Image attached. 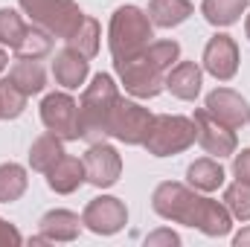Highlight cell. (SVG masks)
<instances>
[{
    "instance_id": "6da1fadb",
    "label": "cell",
    "mask_w": 250,
    "mask_h": 247,
    "mask_svg": "<svg viewBox=\"0 0 250 247\" xmlns=\"http://www.w3.org/2000/svg\"><path fill=\"white\" fill-rule=\"evenodd\" d=\"M151 206L160 218L184 227H195L209 239H221L233 230V215L224 206V201L204 198L198 195V189L187 184H175V181L160 184L151 195Z\"/></svg>"
},
{
    "instance_id": "7a4b0ae2",
    "label": "cell",
    "mask_w": 250,
    "mask_h": 247,
    "mask_svg": "<svg viewBox=\"0 0 250 247\" xmlns=\"http://www.w3.org/2000/svg\"><path fill=\"white\" fill-rule=\"evenodd\" d=\"M178 62H181L178 41H151L137 56L114 59V70L125 93H131L134 99H154L160 90H166V73Z\"/></svg>"
},
{
    "instance_id": "3957f363",
    "label": "cell",
    "mask_w": 250,
    "mask_h": 247,
    "mask_svg": "<svg viewBox=\"0 0 250 247\" xmlns=\"http://www.w3.org/2000/svg\"><path fill=\"white\" fill-rule=\"evenodd\" d=\"M120 99V87L114 76L96 73L90 84L84 87L79 99V125H82V140L87 143H102L108 137V117Z\"/></svg>"
},
{
    "instance_id": "277c9868",
    "label": "cell",
    "mask_w": 250,
    "mask_h": 247,
    "mask_svg": "<svg viewBox=\"0 0 250 247\" xmlns=\"http://www.w3.org/2000/svg\"><path fill=\"white\" fill-rule=\"evenodd\" d=\"M154 41V23L140 6H120L108 23V47L114 59H128Z\"/></svg>"
},
{
    "instance_id": "5b68a950",
    "label": "cell",
    "mask_w": 250,
    "mask_h": 247,
    "mask_svg": "<svg viewBox=\"0 0 250 247\" xmlns=\"http://www.w3.org/2000/svg\"><path fill=\"white\" fill-rule=\"evenodd\" d=\"M18 3L35 26L62 41H67L84 21V12L79 9L76 0H18Z\"/></svg>"
},
{
    "instance_id": "8992f818",
    "label": "cell",
    "mask_w": 250,
    "mask_h": 247,
    "mask_svg": "<svg viewBox=\"0 0 250 247\" xmlns=\"http://www.w3.org/2000/svg\"><path fill=\"white\" fill-rule=\"evenodd\" d=\"M195 145V123L181 114H160L151 120L143 148L151 157H172Z\"/></svg>"
},
{
    "instance_id": "52a82bcc",
    "label": "cell",
    "mask_w": 250,
    "mask_h": 247,
    "mask_svg": "<svg viewBox=\"0 0 250 247\" xmlns=\"http://www.w3.org/2000/svg\"><path fill=\"white\" fill-rule=\"evenodd\" d=\"M151 120H154V114L148 108L120 96L114 111H111V117H108V137L120 140L125 145H143L146 137H148Z\"/></svg>"
},
{
    "instance_id": "ba28073f",
    "label": "cell",
    "mask_w": 250,
    "mask_h": 247,
    "mask_svg": "<svg viewBox=\"0 0 250 247\" xmlns=\"http://www.w3.org/2000/svg\"><path fill=\"white\" fill-rule=\"evenodd\" d=\"M41 123L50 134L62 137L64 143L82 140V125H79V102L70 93H47L41 102Z\"/></svg>"
},
{
    "instance_id": "9c48e42d",
    "label": "cell",
    "mask_w": 250,
    "mask_h": 247,
    "mask_svg": "<svg viewBox=\"0 0 250 247\" xmlns=\"http://www.w3.org/2000/svg\"><path fill=\"white\" fill-rule=\"evenodd\" d=\"M192 123H195V143H198L209 157H218V160H221V157L236 154V148H239L236 131H233L230 125L218 123L207 108L195 111Z\"/></svg>"
},
{
    "instance_id": "30bf717a",
    "label": "cell",
    "mask_w": 250,
    "mask_h": 247,
    "mask_svg": "<svg viewBox=\"0 0 250 247\" xmlns=\"http://www.w3.org/2000/svg\"><path fill=\"white\" fill-rule=\"evenodd\" d=\"M82 224L90 233H96V236H114V233H120L125 224H128V209H125V204L120 198L99 195V198H93L84 206Z\"/></svg>"
},
{
    "instance_id": "8fae6325",
    "label": "cell",
    "mask_w": 250,
    "mask_h": 247,
    "mask_svg": "<svg viewBox=\"0 0 250 247\" xmlns=\"http://www.w3.org/2000/svg\"><path fill=\"white\" fill-rule=\"evenodd\" d=\"M84 160V175H87V184L96 186V189H108L120 181L123 175V157L114 145L108 143H90L87 154L82 157Z\"/></svg>"
},
{
    "instance_id": "7c38bea8",
    "label": "cell",
    "mask_w": 250,
    "mask_h": 247,
    "mask_svg": "<svg viewBox=\"0 0 250 247\" xmlns=\"http://www.w3.org/2000/svg\"><path fill=\"white\" fill-rule=\"evenodd\" d=\"M204 70L218 79V82H230L236 73H239V44L227 35V32H218L207 41L204 47Z\"/></svg>"
},
{
    "instance_id": "4fadbf2b",
    "label": "cell",
    "mask_w": 250,
    "mask_h": 247,
    "mask_svg": "<svg viewBox=\"0 0 250 247\" xmlns=\"http://www.w3.org/2000/svg\"><path fill=\"white\" fill-rule=\"evenodd\" d=\"M218 123L230 125L233 131H239V128H245L250 123V105L248 99L242 96V93H236V90H230V87H215L209 96H207V105H204Z\"/></svg>"
},
{
    "instance_id": "5bb4252c",
    "label": "cell",
    "mask_w": 250,
    "mask_h": 247,
    "mask_svg": "<svg viewBox=\"0 0 250 247\" xmlns=\"http://www.w3.org/2000/svg\"><path fill=\"white\" fill-rule=\"evenodd\" d=\"M87 73H90V59L79 56L70 47H64L62 53H56V59H53V76H56V82L62 84L64 90H79L84 84Z\"/></svg>"
},
{
    "instance_id": "9a60e30c",
    "label": "cell",
    "mask_w": 250,
    "mask_h": 247,
    "mask_svg": "<svg viewBox=\"0 0 250 247\" xmlns=\"http://www.w3.org/2000/svg\"><path fill=\"white\" fill-rule=\"evenodd\" d=\"M38 230H41V236L50 245H56V242H76L79 233H82V218L76 212H70V209H50V212L41 215Z\"/></svg>"
},
{
    "instance_id": "2e32d148",
    "label": "cell",
    "mask_w": 250,
    "mask_h": 247,
    "mask_svg": "<svg viewBox=\"0 0 250 247\" xmlns=\"http://www.w3.org/2000/svg\"><path fill=\"white\" fill-rule=\"evenodd\" d=\"M201 84H204V73L195 62H178L166 73V90L184 102H192L201 93Z\"/></svg>"
},
{
    "instance_id": "e0dca14e",
    "label": "cell",
    "mask_w": 250,
    "mask_h": 247,
    "mask_svg": "<svg viewBox=\"0 0 250 247\" xmlns=\"http://www.w3.org/2000/svg\"><path fill=\"white\" fill-rule=\"evenodd\" d=\"M82 184H87V175H84V160H79V157L64 154L62 160L47 172V186L53 192H59V195H70Z\"/></svg>"
},
{
    "instance_id": "ac0fdd59",
    "label": "cell",
    "mask_w": 250,
    "mask_h": 247,
    "mask_svg": "<svg viewBox=\"0 0 250 247\" xmlns=\"http://www.w3.org/2000/svg\"><path fill=\"white\" fill-rule=\"evenodd\" d=\"M64 154H67V151H64V140L47 131V134H41V137L32 143V148H29V166H32V172L47 175Z\"/></svg>"
},
{
    "instance_id": "d6986e66",
    "label": "cell",
    "mask_w": 250,
    "mask_h": 247,
    "mask_svg": "<svg viewBox=\"0 0 250 247\" xmlns=\"http://www.w3.org/2000/svg\"><path fill=\"white\" fill-rule=\"evenodd\" d=\"M224 178L227 175H224L218 157H201V160H195L187 169L189 186L198 189V192H215V189H221L224 186Z\"/></svg>"
},
{
    "instance_id": "ffe728a7",
    "label": "cell",
    "mask_w": 250,
    "mask_h": 247,
    "mask_svg": "<svg viewBox=\"0 0 250 247\" xmlns=\"http://www.w3.org/2000/svg\"><path fill=\"white\" fill-rule=\"evenodd\" d=\"M192 12H195V6L189 0H148V18L160 29L181 26Z\"/></svg>"
},
{
    "instance_id": "44dd1931",
    "label": "cell",
    "mask_w": 250,
    "mask_h": 247,
    "mask_svg": "<svg viewBox=\"0 0 250 247\" xmlns=\"http://www.w3.org/2000/svg\"><path fill=\"white\" fill-rule=\"evenodd\" d=\"M9 79L26 96H35V93H41L47 87V73H44L41 62H35V59H18L12 64V70H9Z\"/></svg>"
},
{
    "instance_id": "7402d4cb",
    "label": "cell",
    "mask_w": 250,
    "mask_h": 247,
    "mask_svg": "<svg viewBox=\"0 0 250 247\" xmlns=\"http://www.w3.org/2000/svg\"><path fill=\"white\" fill-rule=\"evenodd\" d=\"M248 6L250 0H204L201 12H204L207 23H212V26H233L242 21Z\"/></svg>"
},
{
    "instance_id": "603a6c76",
    "label": "cell",
    "mask_w": 250,
    "mask_h": 247,
    "mask_svg": "<svg viewBox=\"0 0 250 247\" xmlns=\"http://www.w3.org/2000/svg\"><path fill=\"white\" fill-rule=\"evenodd\" d=\"M99 38H102V26H99V21L90 18V15H84V21L79 23V29L67 38V47L76 50V53L84 56V59H93V56L99 53Z\"/></svg>"
},
{
    "instance_id": "cb8c5ba5",
    "label": "cell",
    "mask_w": 250,
    "mask_h": 247,
    "mask_svg": "<svg viewBox=\"0 0 250 247\" xmlns=\"http://www.w3.org/2000/svg\"><path fill=\"white\" fill-rule=\"evenodd\" d=\"M53 53V35L50 32H44L41 26H26V32H23V38L18 41V47H15V56L18 59H35V62H41V59H47Z\"/></svg>"
},
{
    "instance_id": "d4e9b609",
    "label": "cell",
    "mask_w": 250,
    "mask_h": 247,
    "mask_svg": "<svg viewBox=\"0 0 250 247\" xmlns=\"http://www.w3.org/2000/svg\"><path fill=\"white\" fill-rule=\"evenodd\" d=\"M29 186L26 169L18 163H3L0 166V204H15Z\"/></svg>"
},
{
    "instance_id": "484cf974",
    "label": "cell",
    "mask_w": 250,
    "mask_h": 247,
    "mask_svg": "<svg viewBox=\"0 0 250 247\" xmlns=\"http://www.w3.org/2000/svg\"><path fill=\"white\" fill-rule=\"evenodd\" d=\"M26 93L6 76L0 79V120H18L26 111Z\"/></svg>"
},
{
    "instance_id": "4316f807",
    "label": "cell",
    "mask_w": 250,
    "mask_h": 247,
    "mask_svg": "<svg viewBox=\"0 0 250 247\" xmlns=\"http://www.w3.org/2000/svg\"><path fill=\"white\" fill-rule=\"evenodd\" d=\"M224 206L236 221H250V184L236 181L224 189Z\"/></svg>"
},
{
    "instance_id": "83f0119b",
    "label": "cell",
    "mask_w": 250,
    "mask_h": 247,
    "mask_svg": "<svg viewBox=\"0 0 250 247\" xmlns=\"http://www.w3.org/2000/svg\"><path fill=\"white\" fill-rule=\"evenodd\" d=\"M26 23L15 9H0V47H18V41L23 38Z\"/></svg>"
},
{
    "instance_id": "f1b7e54d",
    "label": "cell",
    "mask_w": 250,
    "mask_h": 247,
    "mask_svg": "<svg viewBox=\"0 0 250 247\" xmlns=\"http://www.w3.org/2000/svg\"><path fill=\"white\" fill-rule=\"evenodd\" d=\"M233 175L236 181L250 184V148H242L239 154H233Z\"/></svg>"
},
{
    "instance_id": "f546056e",
    "label": "cell",
    "mask_w": 250,
    "mask_h": 247,
    "mask_svg": "<svg viewBox=\"0 0 250 247\" xmlns=\"http://www.w3.org/2000/svg\"><path fill=\"white\" fill-rule=\"evenodd\" d=\"M18 245H23V236L18 233V227L0 218V247H18Z\"/></svg>"
},
{
    "instance_id": "4dcf8cb0",
    "label": "cell",
    "mask_w": 250,
    "mask_h": 247,
    "mask_svg": "<svg viewBox=\"0 0 250 247\" xmlns=\"http://www.w3.org/2000/svg\"><path fill=\"white\" fill-rule=\"evenodd\" d=\"M146 245L154 247V245H181V236L178 233H172V230H157V233H151V236H146Z\"/></svg>"
},
{
    "instance_id": "1f68e13d",
    "label": "cell",
    "mask_w": 250,
    "mask_h": 247,
    "mask_svg": "<svg viewBox=\"0 0 250 247\" xmlns=\"http://www.w3.org/2000/svg\"><path fill=\"white\" fill-rule=\"evenodd\" d=\"M233 245L236 247H250V227H245L239 236H233Z\"/></svg>"
},
{
    "instance_id": "d6a6232c",
    "label": "cell",
    "mask_w": 250,
    "mask_h": 247,
    "mask_svg": "<svg viewBox=\"0 0 250 247\" xmlns=\"http://www.w3.org/2000/svg\"><path fill=\"white\" fill-rule=\"evenodd\" d=\"M6 64H9V56H6V50H3V47H0V73H3V70H6Z\"/></svg>"
},
{
    "instance_id": "836d02e7",
    "label": "cell",
    "mask_w": 250,
    "mask_h": 247,
    "mask_svg": "<svg viewBox=\"0 0 250 247\" xmlns=\"http://www.w3.org/2000/svg\"><path fill=\"white\" fill-rule=\"evenodd\" d=\"M245 32H248V38H250V15H248V21H245Z\"/></svg>"
}]
</instances>
